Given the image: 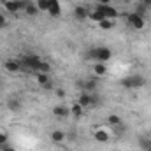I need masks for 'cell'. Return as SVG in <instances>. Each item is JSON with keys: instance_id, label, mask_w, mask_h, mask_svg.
Here are the masks:
<instances>
[{"instance_id": "cell-1", "label": "cell", "mask_w": 151, "mask_h": 151, "mask_svg": "<svg viewBox=\"0 0 151 151\" xmlns=\"http://www.w3.org/2000/svg\"><path fill=\"white\" fill-rule=\"evenodd\" d=\"M86 56H88L91 62H102V63H106V62H109V60H111L113 53H111V49H109V47L100 46V47H90V49H88V53H86Z\"/></svg>"}, {"instance_id": "cell-2", "label": "cell", "mask_w": 151, "mask_h": 151, "mask_svg": "<svg viewBox=\"0 0 151 151\" xmlns=\"http://www.w3.org/2000/svg\"><path fill=\"white\" fill-rule=\"evenodd\" d=\"M95 11L97 12H100L106 19H114V18H118V11L114 9L113 5H104V4H97L95 5Z\"/></svg>"}, {"instance_id": "cell-3", "label": "cell", "mask_w": 151, "mask_h": 151, "mask_svg": "<svg viewBox=\"0 0 151 151\" xmlns=\"http://www.w3.org/2000/svg\"><path fill=\"white\" fill-rule=\"evenodd\" d=\"M21 63H23L25 67H28V69H32V70L37 72L39 67H40V63H42V60H40V56H37V55H27V56L21 58Z\"/></svg>"}, {"instance_id": "cell-4", "label": "cell", "mask_w": 151, "mask_h": 151, "mask_svg": "<svg viewBox=\"0 0 151 151\" xmlns=\"http://www.w3.org/2000/svg\"><path fill=\"white\" fill-rule=\"evenodd\" d=\"M128 25L134 28V30H142L144 27H146V18H142V16H139V14H135V12H132V14H128Z\"/></svg>"}, {"instance_id": "cell-5", "label": "cell", "mask_w": 151, "mask_h": 151, "mask_svg": "<svg viewBox=\"0 0 151 151\" xmlns=\"http://www.w3.org/2000/svg\"><path fill=\"white\" fill-rule=\"evenodd\" d=\"M25 5H27V2H23V0H5V2H4L5 11H9V12H12V14H16V12H19L21 9H25Z\"/></svg>"}, {"instance_id": "cell-6", "label": "cell", "mask_w": 151, "mask_h": 151, "mask_svg": "<svg viewBox=\"0 0 151 151\" xmlns=\"http://www.w3.org/2000/svg\"><path fill=\"white\" fill-rule=\"evenodd\" d=\"M21 67H23L21 60L9 58V60H5V62H4V69H5V72H9V74H16V72H19V70H21Z\"/></svg>"}, {"instance_id": "cell-7", "label": "cell", "mask_w": 151, "mask_h": 151, "mask_svg": "<svg viewBox=\"0 0 151 151\" xmlns=\"http://www.w3.org/2000/svg\"><path fill=\"white\" fill-rule=\"evenodd\" d=\"M53 116L58 119H67V118H70V109L63 104H56L53 107Z\"/></svg>"}, {"instance_id": "cell-8", "label": "cell", "mask_w": 151, "mask_h": 151, "mask_svg": "<svg viewBox=\"0 0 151 151\" xmlns=\"http://www.w3.org/2000/svg\"><path fill=\"white\" fill-rule=\"evenodd\" d=\"M128 77H130V83H132V90H139V88L146 86V79H144V76L132 74V76H128Z\"/></svg>"}, {"instance_id": "cell-9", "label": "cell", "mask_w": 151, "mask_h": 151, "mask_svg": "<svg viewBox=\"0 0 151 151\" xmlns=\"http://www.w3.org/2000/svg\"><path fill=\"white\" fill-rule=\"evenodd\" d=\"M97 86H99V81H97L95 77H88V79L81 84V90L86 91V93H91V91L97 90Z\"/></svg>"}, {"instance_id": "cell-10", "label": "cell", "mask_w": 151, "mask_h": 151, "mask_svg": "<svg viewBox=\"0 0 151 151\" xmlns=\"http://www.w3.org/2000/svg\"><path fill=\"white\" fill-rule=\"evenodd\" d=\"M21 107H23V104H21V99H19V97H11V99L7 100V109H9V111L19 113Z\"/></svg>"}, {"instance_id": "cell-11", "label": "cell", "mask_w": 151, "mask_h": 151, "mask_svg": "<svg viewBox=\"0 0 151 151\" xmlns=\"http://www.w3.org/2000/svg\"><path fill=\"white\" fill-rule=\"evenodd\" d=\"M88 9L84 7V5H76L74 9V18L77 21H84V19H88Z\"/></svg>"}, {"instance_id": "cell-12", "label": "cell", "mask_w": 151, "mask_h": 151, "mask_svg": "<svg viewBox=\"0 0 151 151\" xmlns=\"http://www.w3.org/2000/svg\"><path fill=\"white\" fill-rule=\"evenodd\" d=\"M47 2H49V9H47V14H49V16H53V18L60 16V14H62V7H60L58 0H47Z\"/></svg>"}, {"instance_id": "cell-13", "label": "cell", "mask_w": 151, "mask_h": 151, "mask_svg": "<svg viewBox=\"0 0 151 151\" xmlns=\"http://www.w3.org/2000/svg\"><path fill=\"white\" fill-rule=\"evenodd\" d=\"M93 137H95V141L97 142H107L109 141V132L107 130H104V128H97L95 132H93Z\"/></svg>"}, {"instance_id": "cell-14", "label": "cell", "mask_w": 151, "mask_h": 151, "mask_svg": "<svg viewBox=\"0 0 151 151\" xmlns=\"http://www.w3.org/2000/svg\"><path fill=\"white\" fill-rule=\"evenodd\" d=\"M65 137H67V134H65L63 130H60V128H56V130L51 132V141H53L55 144H62V142L65 141Z\"/></svg>"}, {"instance_id": "cell-15", "label": "cell", "mask_w": 151, "mask_h": 151, "mask_svg": "<svg viewBox=\"0 0 151 151\" xmlns=\"http://www.w3.org/2000/svg\"><path fill=\"white\" fill-rule=\"evenodd\" d=\"M93 74L97 76V77H102V76L107 74V67H106V63H102V62H95V63H93Z\"/></svg>"}, {"instance_id": "cell-16", "label": "cell", "mask_w": 151, "mask_h": 151, "mask_svg": "<svg viewBox=\"0 0 151 151\" xmlns=\"http://www.w3.org/2000/svg\"><path fill=\"white\" fill-rule=\"evenodd\" d=\"M25 12H27V16H30V18H35L39 12V7L35 5V4H30V2H27V5H25V9H23Z\"/></svg>"}, {"instance_id": "cell-17", "label": "cell", "mask_w": 151, "mask_h": 151, "mask_svg": "<svg viewBox=\"0 0 151 151\" xmlns=\"http://www.w3.org/2000/svg\"><path fill=\"white\" fill-rule=\"evenodd\" d=\"M77 104L81 106V107H90V104H91V99H90V93H86V91H83L81 95H79V99H77Z\"/></svg>"}, {"instance_id": "cell-18", "label": "cell", "mask_w": 151, "mask_h": 151, "mask_svg": "<svg viewBox=\"0 0 151 151\" xmlns=\"http://www.w3.org/2000/svg\"><path fill=\"white\" fill-rule=\"evenodd\" d=\"M35 81H37L40 86H44L46 83H49V81H51V76L46 74V72H35Z\"/></svg>"}, {"instance_id": "cell-19", "label": "cell", "mask_w": 151, "mask_h": 151, "mask_svg": "<svg viewBox=\"0 0 151 151\" xmlns=\"http://www.w3.org/2000/svg\"><path fill=\"white\" fill-rule=\"evenodd\" d=\"M90 99H91V104H90V107H99V106L102 104V97H100L97 91H91V93H90Z\"/></svg>"}, {"instance_id": "cell-20", "label": "cell", "mask_w": 151, "mask_h": 151, "mask_svg": "<svg viewBox=\"0 0 151 151\" xmlns=\"http://www.w3.org/2000/svg\"><path fill=\"white\" fill-rule=\"evenodd\" d=\"M83 111H84V107H81V106L76 102V104H72V107H70V116H74L76 119H77V118L83 116Z\"/></svg>"}, {"instance_id": "cell-21", "label": "cell", "mask_w": 151, "mask_h": 151, "mask_svg": "<svg viewBox=\"0 0 151 151\" xmlns=\"http://www.w3.org/2000/svg\"><path fill=\"white\" fill-rule=\"evenodd\" d=\"M88 18H90L91 21H95V23H100L102 19H106V18H104L100 12H97V11H90V12H88Z\"/></svg>"}, {"instance_id": "cell-22", "label": "cell", "mask_w": 151, "mask_h": 151, "mask_svg": "<svg viewBox=\"0 0 151 151\" xmlns=\"http://www.w3.org/2000/svg\"><path fill=\"white\" fill-rule=\"evenodd\" d=\"M107 123H109L111 127H116V125H121V118H119L118 114H109V116H107Z\"/></svg>"}, {"instance_id": "cell-23", "label": "cell", "mask_w": 151, "mask_h": 151, "mask_svg": "<svg viewBox=\"0 0 151 151\" xmlns=\"http://www.w3.org/2000/svg\"><path fill=\"white\" fill-rule=\"evenodd\" d=\"M99 27H100L102 30H111L114 27V21L113 19H102V21L99 23Z\"/></svg>"}, {"instance_id": "cell-24", "label": "cell", "mask_w": 151, "mask_h": 151, "mask_svg": "<svg viewBox=\"0 0 151 151\" xmlns=\"http://www.w3.org/2000/svg\"><path fill=\"white\" fill-rule=\"evenodd\" d=\"M35 5L39 7V11H44V12H47V9H49V2L47 0H37Z\"/></svg>"}, {"instance_id": "cell-25", "label": "cell", "mask_w": 151, "mask_h": 151, "mask_svg": "<svg viewBox=\"0 0 151 151\" xmlns=\"http://www.w3.org/2000/svg\"><path fill=\"white\" fill-rule=\"evenodd\" d=\"M139 144H141V148L144 151H148L151 148V139H146V137H141L139 139Z\"/></svg>"}, {"instance_id": "cell-26", "label": "cell", "mask_w": 151, "mask_h": 151, "mask_svg": "<svg viewBox=\"0 0 151 151\" xmlns=\"http://www.w3.org/2000/svg\"><path fill=\"white\" fill-rule=\"evenodd\" d=\"M37 72H46V74H49V72H51V65H49L47 62L42 60V63H40V67H39Z\"/></svg>"}, {"instance_id": "cell-27", "label": "cell", "mask_w": 151, "mask_h": 151, "mask_svg": "<svg viewBox=\"0 0 151 151\" xmlns=\"http://www.w3.org/2000/svg\"><path fill=\"white\" fill-rule=\"evenodd\" d=\"M119 84L125 88V90H132V83H130V77L127 76V77H123L121 81H119Z\"/></svg>"}, {"instance_id": "cell-28", "label": "cell", "mask_w": 151, "mask_h": 151, "mask_svg": "<svg viewBox=\"0 0 151 151\" xmlns=\"http://www.w3.org/2000/svg\"><path fill=\"white\" fill-rule=\"evenodd\" d=\"M146 11H148V7H146V5H142V4H139V7H137V11H135V14H139V16H142V18H146Z\"/></svg>"}, {"instance_id": "cell-29", "label": "cell", "mask_w": 151, "mask_h": 151, "mask_svg": "<svg viewBox=\"0 0 151 151\" xmlns=\"http://www.w3.org/2000/svg\"><path fill=\"white\" fill-rule=\"evenodd\" d=\"M7 142H9V137H7V134H5V132H0V148H4Z\"/></svg>"}, {"instance_id": "cell-30", "label": "cell", "mask_w": 151, "mask_h": 151, "mask_svg": "<svg viewBox=\"0 0 151 151\" xmlns=\"http://www.w3.org/2000/svg\"><path fill=\"white\" fill-rule=\"evenodd\" d=\"M55 95H56L58 99H65V90H63V88H56V90H55Z\"/></svg>"}, {"instance_id": "cell-31", "label": "cell", "mask_w": 151, "mask_h": 151, "mask_svg": "<svg viewBox=\"0 0 151 151\" xmlns=\"http://www.w3.org/2000/svg\"><path fill=\"white\" fill-rule=\"evenodd\" d=\"M5 25H7V19L4 14H0V28H5Z\"/></svg>"}, {"instance_id": "cell-32", "label": "cell", "mask_w": 151, "mask_h": 151, "mask_svg": "<svg viewBox=\"0 0 151 151\" xmlns=\"http://www.w3.org/2000/svg\"><path fill=\"white\" fill-rule=\"evenodd\" d=\"M44 90H53V81H49V83H46L44 86H42Z\"/></svg>"}, {"instance_id": "cell-33", "label": "cell", "mask_w": 151, "mask_h": 151, "mask_svg": "<svg viewBox=\"0 0 151 151\" xmlns=\"http://www.w3.org/2000/svg\"><path fill=\"white\" fill-rule=\"evenodd\" d=\"M141 4L146 5V7H151V0H141Z\"/></svg>"}, {"instance_id": "cell-34", "label": "cell", "mask_w": 151, "mask_h": 151, "mask_svg": "<svg viewBox=\"0 0 151 151\" xmlns=\"http://www.w3.org/2000/svg\"><path fill=\"white\" fill-rule=\"evenodd\" d=\"M113 0H99V4H104V5H111Z\"/></svg>"}, {"instance_id": "cell-35", "label": "cell", "mask_w": 151, "mask_h": 151, "mask_svg": "<svg viewBox=\"0 0 151 151\" xmlns=\"http://www.w3.org/2000/svg\"><path fill=\"white\" fill-rule=\"evenodd\" d=\"M2 151H14V148H11V146H9V144H5V146H4V148H2Z\"/></svg>"}, {"instance_id": "cell-36", "label": "cell", "mask_w": 151, "mask_h": 151, "mask_svg": "<svg viewBox=\"0 0 151 151\" xmlns=\"http://www.w3.org/2000/svg\"><path fill=\"white\" fill-rule=\"evenodd\" d=\"M2 84H4V81H2V76H0V86H2Z\"/></svg>"}]
</instances>
